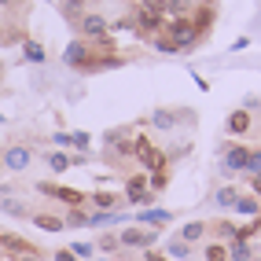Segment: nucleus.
<instances>
[{"mask_svg": "<svg viewBox=\"0 0 261 261\" xmlns=\"http://www.w3.org/2000/svg\"><path fill=\"white\" fill-rule=\"evenodd\" d=\"M166 33L169 41L177 48H191L199 41V30H195V19H188V15H177V19H166Z\"/></svg>", "mask_w": 261, "mask_h": 261, "instance_id": "f257e3e1", "label": "nucleus"}, {"mask_svg": "<svg viewBox=\"0 0 261 261\" xmlns=\"http://www.w3.org/2000/svg\"><path fill=\"white\" fill-rule=\"evenodd\" d=\"M77 26H81V33L89 41H103V37H107V30H111V22L103 19V15H81Z\"/></svg>", "mask_w": 261, "mask_h": 261, "instance_id": "f03ea898", "label": "nucleus"}, {"mask_svg": "<svg viewBox=\"0 0 261 261\" xmlns=\"http://www.w3.org/2000/svg\"><path fill=\"white\" fill-rule=\"evenodd\" d=\"M125 195H129V202H154V195L147 191V173H133L129 177V184H125Z\"/></svg>", "mask_w": 261, "mask_h": 261, "instance_id": "7ed1b4c3", "label": "nucleus"}, {"mask_svg": "<svg viewBox=\"0 0 261 261\" xmlns=\"http://www.w3.org/2000/svg\"><path fill=\"white\" fill-rule=\"evenodd\" d=\"M247 159H250V151L243 147V144H232L228 151H224V173H247Z\"/></svg>", "mask_w": 261, "mask_h": 261, "instance_id": "20e7f679", "label": "nucleus"}, {"mask_svg": "<svg viewBox=\"0 0 261 261\" xmlns=\"http://www.w3.org/2000/svg\"><path fill=\"white\" fill-rule=\"evenodd\" d=\"M30 159H33V154H30V147H22V144H15V147L4 151V166H8L11 173H22V169L30 166Z\"/></svg>", "mask_w": 261, "mask_h": 261, "instance_id": "39448f33", "label": "nucleus"}, {"mask_svg": "<svg viewBox=\"0 0 261 261\" xmlns=\"http://www.w3.org/2000/svg\"><path fill=\"white\" fill-rule=\"evenodd\" d=\"M154 239H159V232H144V228H129V232L118 236L121 247H151Z\"/></svg>", "mask_w": 261, "mask_h": 261, "instance_id": "423d86ee", "label": "nucleus"}, {"mask_svg": "<svg viewBox=\"0 0 261 261\" xmlns=\"http://www.w3.org/2000/svg\"><path fill=\"white\" fill-rule=\"evenodd\" d=\"M41 191H44V195H51V199H63L66 206H81V202H85V195H81V191H74V188H56V184H41Z\"/></svg>", "mask_w": 261, "mask_h": 261, "instance_id": "0eeeda50", "label": "nucleus"}, {"mask_svg": "<svg viewBox=\"0 0 261 261\" xmlns=\"http://www.w3.org/2000/svg\"><path fill=\"white\" fill-rule=\"evenodd\" d=\"M162 26H166V19H162V15L136 11V33H140V37H144V33H154V30H162Z\"/></svg>", "mask_w": 261, "mask_h": 261, "instance_id": "6e6552de", "label": "nucleus"}, {"mask_svg": "<svg viewBox=\"0 0 261 261\" xmlns=\"http://www.w3.org/2000/svg\"><path fill=\"white\" fill-rule=\"evenodd\" d=\"M236 210H239L243 217H261V199H257V195H239Z\"/></svg>", "mask_w": 261, "mask_h": 261, "instance_id": "1a4fd4ad", "label": "nucleus"}, {"mask_svg": "<svg viewBox=\"0 0 261 261\" xmlns=\"http://www.w3.org/2000/svg\"><path fill=\"white\" fill-rule=\"evenodd\" d=\"M254 257V247L247 239H232V247H228V261H250Z\"/></svg>", "mask_w": 261, "mask_h": 261, "instance_id": "9d476101", "label": "nucleus"}, {"mask_svg": "<svg viewBox=\"0 0 261 261\" xmlns=\"http://www.w3.org/2000/svg\"><path fill=\"white\" fill-rule=\"evenodd\" d=\"M214 202L221 206V210H236V202H239V191H236V188H221L217 195H214Z\"/></svg>", "mask_w": 261, "mask_h": 261, "instance_id": "9b49d317", "label": "nucleus"}, {"mask_svg": "<svg viewBox=\"0 0 261 261\" xmlns=\"http://www.w3.org/2000/svg\"><path fill=\"white\" fill-rule=\"evenodd\" d=\"M202 236H206V224H202V221H191V224H184V232H180V239H184V243H199Z\"/></svg>", "mask_w": 261, "mask_h": 261, "instance_id": "f8f14e48", "label": "nucleus"}, {"mask_svg": "<svg viewBox=\"0 0 261 261\" xmlns=\"http://www.w3.org/2000/svg\"><path fill=\"white\" fill-rule=\"evenodd\" d=\"M210 22H214V8H199V15H195V30H199V37H206V33H210Z\"/></svg>", "mask_w": 261, "mask_h": 261, "instance_id": "ddd939ff", "label": "nucleus"}, {"mask_svg": "<svg viewBox=\"0 0 261 261\" xmlns=\"http://www.w3.org/2000/svg\"><path fill=\"white\" fill-rule=\"evenodd\" d=\"M247 129H250V114L247 111H236L228 118V133H247Z\"/></svg>", "mask_w": 261, "mask_h": 261, "instance_id": "4468645a", "label": "nucleus"}, {"mask_svg": "<svg viewBox=\"0 0 261 261\" xmlns=\"http://www.w3.org/2000/svg\"><path fill=\"white\" fill-rule=\"evenodd\" d=\"M140 224H169V210H140Z\"/></svg>", "mask_w": 261, "mask_h": 261, "instance_id": "2eb2a0df", "label": "nucleus"}, {"mask_svg": "<svg viewBox=\"0 0 261 261\" xmlns=\"http://www.w3.org/2000/svg\"><path fill=\"white\" fill-rule=\"evenodd\" d=\"M22 56H26L30 63H37V66H41V63H44V48H41L37 41H26V44H22Z\"/></svg>", "mask_w": 261, "mask_h": 261, "instance_id": "dca6fc26", "label": "nucleus"}, {"mask_svg": "<svg viewBox=\"0 0 261 261\" xmlns=\"http://www.w3.org/2000/svg\"><path fill=\"white\" fill-rule=\"evenodd\" d=\"M33 221H37V228H48V232H59L63 224H66V221H59V217H51V214H37Z\"/></svg>", "mask_w": 261, "mask_h": 261, "instance_id": "f3484780", "label": "nucleus"}, {"mask_svg": "<svg viewBox=\"0 0 261 261\" xmlns=\"http://www.w3.org/2000/svg\"><path fill=\"white\" fill-rule=\"evenodd\" d=\"M151 121H154L159 129H173L180 118H177V114H169V111H154V118H151Z\"/></svg>", "mask_w": 261, "mask_h": 261, "instance_id": "a211bd4d", "label": "nucleus"}, {"mask_svg": "<svg viewBox=\"0 0 261 261\" xmlns=\"http://www.w3.org/2000/svg\"><path fill=\"white\" fill-rule=\"evenodd\" d=\"M206 261H228V247L224 243H210L206 247Z\"/></svg>", "mask_w": 261, "mask_h": 261, "instance_id": "6ab92c4d", "label": "nucleus"}, {"mask_svg": "<svg viewBox=\"0 0 261 261\" xmlns=\"http://www.w3.org/2000/svg\"><path fill=\"white\" fill-rule=\"evenodd\" d=\"M162 4H166V15H173V19H177V15H188V0H162Z\"/></svg>", "mask_w": 261, "mask_h": 261, "instance_id": "aec40b11", "label": "nucleus"}, {"mask_svg": "<svg viewBox=\"0 0 261 261\" xmlns=\"http://www.w3.org/2000/svg\"><path fill=\"white\" fill-rule=\"evenodd\" d=\"M136 11H147V15H162V19H166V4H162V0H140V8H136Z\"/></svg>", "mask_w": 261, "mask_h": 261, "instance_id": "412c9836", "label": "nucleus"}, {"mask_svg": "<svg viewBox=\"0 0 261 261\" xmlns=\"http://www.w3.org/2000/svg\"><path fill=\"white\" fill-rule=\"evenodd\" d=\"M166 250H169V257H180V261H184V257H188V243H184V239H169Z\"/></svg>", "mask_w": 261, "mask_h": 261, "instance_id": "4be33fe9", "label": "nucleus"}, {"mask_svg": "<svg viewBox=\"0 0 261 261\" xmlns=\"http://www.w3.org/2000/svg\"><path fill=\"white\" fill-rule=\"evenodd\" d=\"M0 210L11 214V217H26V206H19L15 199H0Z\"/></svg>", "mask_w": 261, "mask_h": 261, "instance_id": "5701e85b", "label": "nucleus"}, {"mask_svg": "<svg viewBox=\"0 0 261 261\" xmlns=\"http://www.w3.org/2000/svg\"><path fill=\"white\" fill-rule=\"evenodd\" d=\"M48 166L56 169V173H63V169H70V159H66V154H59V151H51V154H48Z\"/></svg>", "mask_w": 261, "mask_h": 261, "instance_id": "b1692460", "label": "nucleus"}, {"mask_svg": "<svg viewBox=\"0 0 261 261\" xmlns=\"http://www.w3.org/2000/svg\"><path fill=\"white\" fill-rule=\"evenodd\" d=\"M92 202L99 206V210H114V206H118V199H114V195H107V191H99V195H96Z\"/></svg>", "mask_w": 261, "mask_h": 261, "instance_id": "393cba45", "label": "nucleus"}, {"mask_svg": "<svg viewBox=\"0 0 261 261\" xmlns=\"http://www.w3.org/2000/svg\"><path fill=\"white\" fill-rule=\"evenodd\" d=\"M147 184H151V191H162L169 184V177H166V173H147Z\"/></svg>", "mask_w": 261, "mask_h": 261, "instance_id": "a878e982", "label": "nucleus"}, {"mask_svg": "<svg viewBox=\"0 0 261 261\" xmlns=\"http://www.w3.org/2000/svg\"><path fill=\"white\" fill-rule=\"evenodd\" d=\"M154 48H159V51H162V56H177V51H180V48H177V44H173L169 37H159V41H154Z\"/></svg>", "mask_w": 261, "mask_h": 261, "instance_id": "bb28decb", "label": "nucleus"}, {"mask_svg": "<svg viewBox=\"0 0 261 261\" xmlns=\"http://www.w3.org/2000/svg\"><path fill=\"white\" fill-rule=\"evenodd\" d=\"M247 173H250V177H257V173H261V151H250V159H247Z\"/></svg>", "mask_w": 261, "mask_h": 261, "instance_id": "cd10ccee", "label": "nucleus"}, {"mask_svg": "<svg viewBox=\"0 0 261 261\" xmlns=\"http://www.w3.org/2000/svg\"><path fill=\"white\" fill-rule=\"evenodd\" d=\"M217 239H236V224L221 221V224H217Z\"/></svg>", "mask_w": 261, "mask_h": 261, "instance_id": "c85d7f7f", "label": "nucleus"}, {"mask_svg": "<svg viewBox=\"0 0 261 261\" xmlns=\"http://www.w3.org/2000/svg\"><path fill=\"white\" fill-rule=\"evenodd\" d=\"M92 243H74V257H92Z\"/></svg>", "mask_w": 261, "mask_h": 261, "instance_id": "c756f323", "label": "nucleus"}, {"mask_svg": "<svg viewBox=\"0 0 261 261\" xmlns=\"http://www.w3.org/2000/svg\"><path fill=\"white\" fill-rule=\"evenodd\" d=\"M70 140H74L70 147H81L85 151V147H89V133H70Z\"/></svg>", "mask_w": 261, "mask_h": 261, "instance_id": "7c9ffc66", "label": "nucleus"}, {"mask_svg": "<svg viewBox=\"0 0 261 261\" xmlns=\"http://www.w3.org/2000/svg\"><path fill=\"white\" fill-rule=\"evenodd\" d=\"M118 247V236H99V250H114Z\"/></svg>", "mask_w": 261, "mask_h": 261, "instance_id": "2f4dec72", "label": "nucleus"}, {"mask_svg": "<svg viewBox=\"0 0 261 261\" xmlns=\"http://www.w3.org/2000/svg\"><path fill=\"white\" fill-rule=\"evenodd\" d=\"M56 144H59V147H70L74 140H70V133H56Z\"/></svg>", "mask_w": 261, "mask_h": 261, "instance_id": "473e14b6", "label": "nucleus"}, {"mask_svg": "<svg viewBox=\"0 0 261 261\" xmlns=\"http://www.w3.org/2000/svg\"><path fill=\"white\" fill-rule=\"evenodd\" d=\"M250 188H254V195L261 199V173H257V177H250Z\"/></svg>", "mask_w": 261, "mask_h": 261, "instance_id": "72a5a7b5", "label": "nucleus"}, {"mask_svg": "<svg viewBox=\"0 0 261 261\" xmlns=\"http://www.w3.org/2000/svg\"><path fill=\"white\" fill-rule=\"evenodd\" d=\"M56 261H74V250H59V254H56Z\"/></svg>", "mask_w": 261, "mask_h": 261, "instance_id": "f704fd0d", "label": "nucleus"}, {"mask_svg": "<svg viewBox=\"0 0 261 261\" xmlns=\"http://www.w3.org/2000/svg\"><path fill=\"white\" fill-rule=\"evenodd\" d=\"M0 121H4V114H0Z\"/></svg>", "mask_w": 261, "mask_h": 261, "instance_id": "c9c22d12", "label": "nucleus"}, {"mask_svg": "<svg viewBox=\"0 0 261 261\" xmlns=\"http://www.w3.org/2000/svg\"><path fill=\"white\" fill-rule=\"evenodd\" d=\"M0 166H4V159H0Z\"/></svg>", "mask_w": 261, "mask_h": 261, "instance_id": "e433bc0d", "label": "nucleus"}, {"mask_svg": "<svg viewBox=\"0 0 261 261\" xmlns=\"http://www.w3.org/2000/svg\"><path fill=\"white\" fill-rule=\"evenodd\" d=\"M107 261H114V257H107Z\"/></svg>", "mask_w": 261, "mask_h": 261, "instance_id": "4c0bfd02", "label": "nucleus"}, {"mask_svg": "<svg viewBox=\"0 0 261 261\" xmlns=\"http://www.w3.org/2000/svg\"><path fill=\"white\" fill-rule=\"evenodd\" d=\"M206 4H210V0H206Z\"/></svg>", "mask_w": 261, "mask_h": 261, "instance_id": "58836bf2", "label": "nucleus"}]
</instances>
